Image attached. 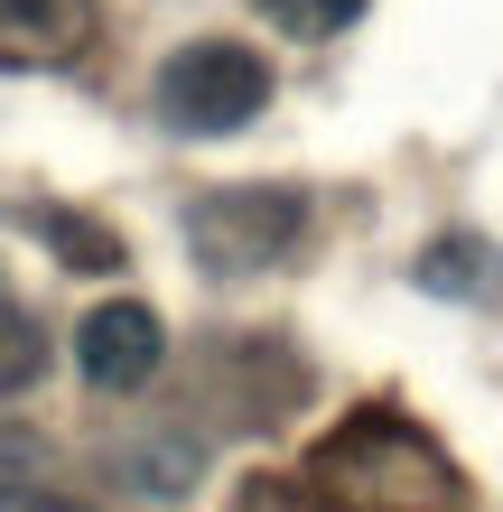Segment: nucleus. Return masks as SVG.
<instances>
[{
    "label": "nucleus",
    "mask_w": 503,
    "mask_h": 512,
    "mask_svg": "<svg viewBox=\"0 0 503 512\" xmlns=\"http://www.w3.org/2000/svg\"><path fill=\"white\" fill-rule=\"evenodd\" d=\"M317 494H327V512H457L466 475L401 410H364L317 447Z\"/></svg>",
    "instance_id": "obj_1"
},
{
    "label": "nucleus",
    "mask_w": 503,
    "mask_h": 512,
    "mask_svg": "<svg viewBox=\"0 0 503 512\" xmlns=\"http://www.w3.org/2000/svg\"><path fill=\"white\" fill-rule=\"evenodd\" d=\"M261 103H271V66H261L243 38H196V47H177L159 66V122L187 131V140L243 131Z\"/></svg>",
    "instance_id": "obj_2"
},
{
    "label": "nucleus",
    "mask_w": 503,
    "mask_h": 512,
    "mask_svg": "<svg viewBox=\"0 0 503 512\" xmlns=\"http://www.w3.org/2000/svg\"><path fill=\"white\" fill-rule=\"evenodd\" d=\"M299 233H308V196L299 187H215V196H196V215H187V252L215 270V280H252V270H271Z\"/></svg>",
    "instance_id": "obj_3"
},
{
    "label": "nucleus",
    "mask_w": 503,
    "mask_h": 512,
    "mask_svg": "<svg viewBox=\"0 0 503 512\" xmlns=\"http://www.w3.org/2000/svg\"><path fill=\"white\" fill-rule=\"evenodd\" d=\"M159 364H168V326L150 298H103L75 326V373L94 391H140V382H159Z\"/></svg>",
    "instance_id": "obj_4"
},
{
    "label": "nucleus",
    "mask_w": 503,
    "mask_h": 512,
    "mask_svg": "<svg viewBox=\"0 0 503 512\" xmlns=\"http://www.w3.org/2000/svg\"><path fill=\"white\" fill-rule=\"evenodd\" d=\"M103 10L94 0H0V66L10 75H47V66H75L94 47Z\"/></svg>",
    "instance_id": "obj_5"
},
{
    "label": "nucleus",
    "mask_w": 503,
    "mask_h": 512,
    "mask_svg": "<svg viewBox=\"0 0 503 512\" xmlns=\"http://www.w3.org/2000/svg\"><path fill=\"white\" fill-rule=\"evenodd\" d=\"M410 280H420L429 298H494L503 252H494V243H476V233H448V243H429L420 261H410Z\"/></svg>",
    "instance_id": "obj_6"
},
{
    "label": "nucleus",
    "mask_w": 503,
    "mask_h": 512,
    "mask_svg": "<svg viewBox=\"0 0 503 512\" xmlns=\"http://www.w3.org/2000/svg\"><path fill=\"white\" fill-rule=\"evenodd\" d=\"M47 233L56 252H66V270H122V233H103V224H84V215H66V205H38L28 215Z\"/></svg>",
    "instance_id": "obj_7"
},
{
    "label": "nucleus",
    "mask_w": 503,
    "mask_h": 512,
    "mask_svg": "<svg viewBox=\"0 0 503 512\" xmlns=\"http://www.w3.org/2000/svg\"><path fill=\"white\" fill-rule=\"evenodd\" d=\"M38 364H47V336H38V317H28L19 298L0 289V391H28V382H38Z\"/></svg>",
    "instance_id": "obj_8"
},
{
    "label": "nucleus",
    "mask_w": 503,
    "mask_h": 512,
    "mask_svg": "<svg viewBox=\"0 0 503 512\" xmlns=\"http://www.w3.org/2000/svg\"><path fill=\"white\" fill-rule=\"evenodd\" d=\"M261 19L289 38H336L345 19H364V0H261Z\"/></svg>",
    "instance_id": "obj_9"
},
{
    "label": "nucleus",
    "mask_w": 503,
    "mask_h": 512,
    "mask_svg": "<svg viewBox=\"0 0 503 512\" xmlns=\"http://www.w3.org/2000/svg\"><path fill=\"white\" fill-rule=\"evenodd\" d=\"M28 475H38V438L0 429V503H10V494H38V485H28Z\"/></svg>",
    "instance_id": "obj_10"
},
{
    "label": "nucleus",
    "mask_w": 503,
    "mask_h": 512,
    "mask_svg": "<svg viewBox=\"0 0 503 512\" xmlns=\"http://www.w3.org/2000/svg\"><path fill=\"white\" fill-rule=\"evenodd\" d=\"M19 512H94V503H66V494H28Z\"/></svg>",
    "instance_id": "obj_11"
}]
</instances>
